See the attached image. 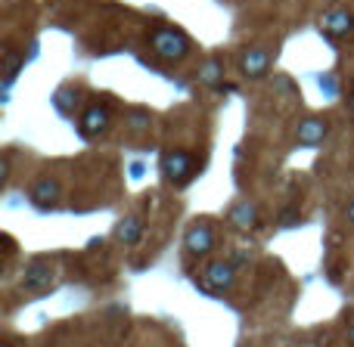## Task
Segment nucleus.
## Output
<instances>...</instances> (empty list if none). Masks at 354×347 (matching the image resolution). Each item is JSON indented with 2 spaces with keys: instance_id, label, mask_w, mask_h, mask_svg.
I'll list each match as a JSON object with an SVG mask.
<instances>
[{
  "instance_id": "f257e3e1",
  "label": "nucleus",
  "mask_w": 354,
  "mask_h": 347,
  "mask_svg": "<svg viewBox=\"0 0 354 347\" xmlns=\"http://www.w3.org/2000/svg\"><path fill=\"white\" fill-rule=\"evenodd\" d=\"M149 50H153V56H159L162 62H180L189 56L193 41H189L187 31L174 28V25H159V28H153V34H149Z\"/></svg>"
},
{
  "instance_id": "f03ea898",
  "label": "nucleus",
  "mask_w": 354,
  "mask_h": 347,
  "mask_svg": "<svg viewBox=\"0 0 354 347\" xmlns=\"http://www.w3.org/2000/svg\"><path fill=\"white\" fill-rule=\"evenodd\" d=\"M162 174H165V180L171 186H187L199 174V161L187 149H171V152L162 155Z\"/></svg>"
},
{
  "instance_id": "7ed1b4c3",
  "label": "nucleus",
  "mask_w": 354,
  "mask_h": 347,
  "mask_svg": "<svg viewBox=\"0 0 354 347\" xmlns=\"http://www.w3.org/2000/svg\"><path fill=\"white\" fill-rule=\"evenodd\" d=\"M56 282V267L50 261H44V257H35V261L28 264V267L22 270V279H19V286H22V292H47L50 286Z\"/></svg>"
},
{
  "instance_id": "20e7f679",
  "label": "nucleus",
  "mask_w": 354,
  "mask_h": 347,
  "mask_svg": "<svg viewBox=\"0 0 354 347\" xmlns=\"http://www.w3.org/2000/svg\"><path fill=\"white\" fill-rule=\"evenodd\" d=\"M183 248H187L189 257H205L212 255L214 248V230L208 220H196V224L187 226V232H183Z\"/></svg>"
},
{
  "instance_id": "39448f33",
  "label": "nucleus",
  "mask_w": 354,
  "mask_h": 347,
  "mask_svg": "<svg viewBox=\"0 0 354 347\" xmlns=\"http://www.w3.org/2000/svg\"><path fill=\"white\" fill-rule=\"evenodd\" d=\"M109 124H112V112H109V106H103V103H91L78 118V130L87 140L103 137L106 130H109Z\"/></svg>"
},
{
  "instance_id": "423d86ee",
  "label": "nucleus",
  "mask_w": 354,
  "mask_h": 347,
  "mask_svg": "<svg viewBox=\"0 0 354 347\" xmlns=\"http://www.w3.org/2000/svg\"><path fill=\"white\" fill-rule=\"evenodd\" d=\"M320 31L330 37H348L354 31V12L345 10V6H333V10H326L324 16H320Z\"/></svg>"
},
{
  "instance_id": "0eeeda50",
  "label": "nucleus",
  "mask_w": 354,
  "mask_h": 347,
  "mask_svg": "<svg viewBox=\"0 0 354 347\" xmlns=\"http://www.w3.org/2000/svg\"><path fill=\"white\" fill-rule=\"evenodd\" d=\"M59 195H62V189H59V183H56L53 177H37V180L31 183V189H28L31 205L41 208V211H50V208L59 205Z\"/></svg>"
},
{
  "instance_id": "6e6552de",
  "label": "nucleus",
  "mask_w": 354,
  "mask_h": 347,
  "mask_svg": "<svg viewBox=\"0 0 354 347\" xmlns=\"http://www.w3.org/2000/svg\"><path fill=\"white\" fill-rule=\"evenodd\" d=\"M326 134H330L326 118H305V121L299 124V130H295V143H299L301 149H317V146H324Z\"/></svg>"
},
{
  "instance_id": "1a4fd4ad",
  "label": "nucleus",
  "mask_w": 354,
  "mask_h": 347,
  "mask_svg": "<svg viewBox=\"0 0 354 347\" xmlns=\"http://www.w3.org/2000/svg\"><path fill=\"white\" fill-rule=\"evenodd\" d=\"M239 72L252 81H261L270 72V53L264 47H249L243 53V59H239Z\"/></svg>"
},
{
  "instance_id": "9d476101",
  "label": "nucleus",
  "mask_w": 354,
  "mask_h": 347,
  "mask_svg": "<svg viewBox=\"0 0 354 347\" xmlns=\"http://www.w3.org/2000/svg\"><path fill=\"white\" fill-rule=\"evenodd\" d=\"M236 282V267L233 261H212L205 267V286L214 288V292H227Z\"/></svg>"
},
{
  "instance_id": "9b49d317",
  "label": "nucleus",
  "mask_w": 354,
  "mask_h": 347,
  "mask_svg": "<svg viewBox=\"0 0 354 347\" xmlns=\"http://www.w3.org/2000/svg\"><path fill=\"white\" fill-rule=\"evenodd\" d=\"M227 220H230L236 230H243V232L255 230V226H258V208H255V201H249V199L236 201V205L227 211Z\"/></svg>"
},
{
  "instance_id": "f8f14e48",
  "label": "nucleus",
  "mask_w": 354,
  "mask_h": 347,
  "mask_svg": "<svg viewBox=\"0 0 354 347\" xmlns=\"http://www.w3.org/2000/svg\"><path fill=\"white\" fill-rule=\"evenodd\" d=\"M115 239L122 245H137L143 239V217H137V214H128L124 220H118Z\"/></svg>"
},
{
  "instance_id": "ddd939ff",
  "label": "nucleus",
  "mask_w": 354,
  "mask_h": 347,
  "mask_svg": "<svg viewBox=\"0 0 354 347\" xmlns=\"http://www.w3.org/2000/svg\"><path fill=\"white\" fill-rule=\"evenodd\" d=\"M199 81L202 84H208V87H221L224 84V62H221L218 56L205 59L202 62V68H199Z\"/></svg>"
},
{
  "instance_id": "4468645a",
  "label": "nucleus",
  "mask_w": 354,
  "mask_h": 347,
  "mask_svg": "<svg viewBox=\"0 0 354 347\" xmlns=\"http://www.w3.org/2000/svg\"><path fill=\"white\" fill-rule=\"evenodd\" d=\"M53 103H56V109H59L62 115H72V112L78 109V103H81V93L75 90V87H62V90L56 93Z\"/></svg>"
},
{
  "instance_id": "2eb2a0df",
  "label": "nucleus",
  "mask_w": 354,
  "mask_h": 347,
  "mask_svg": "<svg viewBox=\"0 0 354 347\" xmlns=\"http://www.w3.org/2000/svg\"><path fill=\"white\" fill-rule=\"evenodd\" d=\"M22 56L16 53V50H6L3 53V87H10L12 81H16V75H19V68H22Z\"/></svg>"
},
{
  "instance_id": "dca6fc26",
  "label": "nucleus",
  "mask_w": 354,
  "mask_h": 347,
  "mask_svg": "<svg viewBox=\"0 0 354 347\" xmlns=\"http://www.w3.org/2000/svg\"><path fill=\"white\" fill-rule=\"evenodd\" d=\"M128 130H131V134H140V130H149V115H143V112H134V115H131Z\"/></svg>"
},
{
  "instance_id": "f3484780",
  "label": "nucleus",
  "mask_w": 354,
  "mask_h": 347,
  "mask_svg": "<svg viewBox=\"0 0 354 347\" xmlns=\"http://www.w3.org/2000/svg\"><path fill=\"white\" fill-rule=\"evenodd\" d=\"M295 220H299V214H295L292 208H289V211H283V226H292Z\"/></svg>"
},
{
  "instance_id": "a211bd4d",
  "label": "nucleus",
  "mask_w": 354,
  "mask_h": 347,
  "mask_svg": "<svg viewBox=\"0 0 354 347\" xmlns=\"http://www.w3.org/2000/svg\"><path fill=\"white\" fill-rule=\"evenodd\" d=\"M348 344L354 347V319H351V326H348Z\"/></svg>"
},
{
  "instance_id": "6ab92c4d",
  "label": "nucleus",
  "mask_w": 354,
  "mask_h": 347,
  "mask_svg": "<svg viewBox=\"0 0 354 347\" xmlns=\"http://www.w3.org/2000/svg\"><path fill=\"white\" fill-rule=\"evenodd\" d=\"M348 224L354 226V199H351V205H348Z\"/></svg>"
},
{
  "instance_id": "aec40b11",
  "label": "nucleus",
  "mask_w": 354,
  "mask_h": 347,
  "mask_svg": "<svg viewBox=\"0 0 354 347\" xmlns=\"http://www.w3.org/2000/svg\"><path fill=\"white\" fill-rule=\"evenodd\" d=\"M348 106H351V112H354V93H351V97H348Z\"/></svg>"
},
{
  "instance_id": "412c9836",
  "label": "nucleus",
  "mask_w": 354,
  "mask_h": 347,
  "mask_svg": "<svg viewBox=\"0 0 354 347\" xmlns=\"http://www.w3.org/2000/svg\"><path fill=\"white\" fill-rule=\"evenodd\" d=\"M0 347H12V341H3V344H0Z\"/></svg>"
}]
</instances>
